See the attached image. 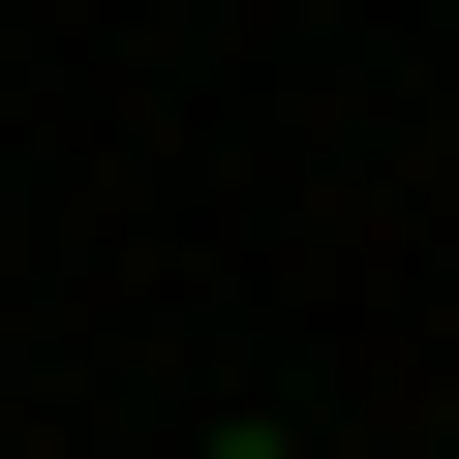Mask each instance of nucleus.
Here are the masks:
<instances>
[{
  "label": "nucleus",
  "mask_w": 459,
  "mask_h": 459,
  "mask_svg": "<svg viewBox=\"0 0 459 459\" xmlns=\"http://www.w3.org/2000/svg\"><path fill=\"white\" fill-rule=\"evenodd\" d=\"M214 459H276V429H214Z\"/></svg>",
  "instance_id": "1"
}]
</instances>
